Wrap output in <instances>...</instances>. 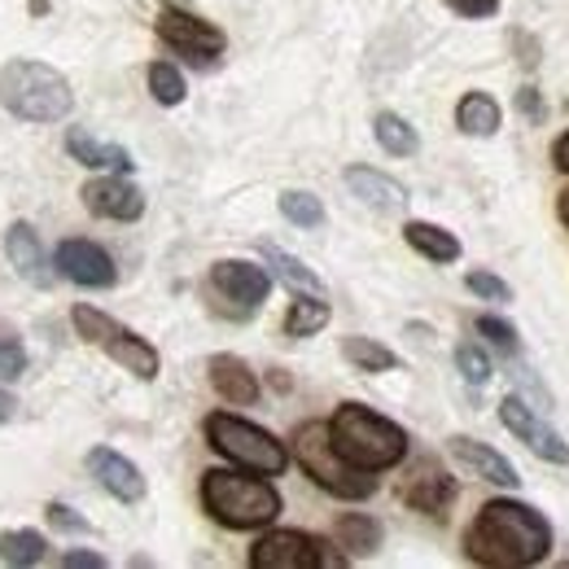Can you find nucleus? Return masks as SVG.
<instances>
[{
  "label": "nucleus",
  "mask_w": 569,
  "mask_h": 569,
  "mask_svg": "<svg viewBox=\"0 0 569 569\" xmlns=\"http://www.w3.org/2000/svg\"><path fill=\"white\" fill-rule=\"evenodd\" d=\"M465 552H469L473 566H491V569L539 566L552 552V526L530 503L491 499L473 517V526L465 535Z\"/></svg>",
  "instance_id": "f257e3e1"
},
{
  "label": "nucleus",
  "mask_w": 569,
  "mask_h": 569,
  "mask_svg": "<svg viewBox=\"0 0 569 569\" xmlns=\"http://www.w3.org/2000/svg\"><path fill=\"white\" fill-rule=\"evenodd\" d=\"M329 433H333V447L342 451V460L363 473L395 469L408 456V433L363 403H342L329 421Z\"/></svg>",
  "instance_id": "f03ea898"
},
{
  "label": "nucleus",
  "mask_w": 569,
  "mask_h": 569,
  "mask_svg": "<svg viewBox=\"0 0 569 569\" xmlns=\"http://www.w3.org/2000/svg\"><path fill=\"white\" fill-rule=\"evenodd\" d=\"M0 106L27 123H58L71 114L74 92L62 71H53L44 62L13 58L0 67Z\"/></svg>",
  "instance_id": "7ed1b4c3"
},
{
  "label": "nucleus",
  "mask_w": 569,
  "mask_h": 569,
  "mask_svg": "<svg viewBox=\"0 0 569 569\" xmlns=\"http://www.w3.org/2000/svg\"><path fill=\"white\" fill-rule=\"evenodd\" d=\"M202 503L228 530H259L281 517V496L263 478H246L228 469H211L202 478Z\"/></svg>",
  "instance_id": "20e7f679"
},
{
  "label": "nucleus",
  "mask_w": 569,
  "mask_h": 569,
  "mask_svg": "<svg viewBox=\"0 0 569 569\" xmlns=\"http://www.w3.org/2000/svg\"><path fill=\"white\" fill-rule=\"evenodd\" d=\"M293 456L302 465V473L338 499H368L377 491V478H368L363 469L347 465L342 451L333 447V433L325 421H307V426L293 433Z\"/></svg>",
  "instance_id": "39448f33"
},
{
  "label": "nucleus",
  "mask_w": 569,
  "mask_h": 569,
  "mask_svg": "<svg viewBox=\"0 0 569 569\" xmlns=\"http://www.w3.org/2000/svg\"><path fill=\"white\" fill-rule=\"evenodd\" d=\"M207 438H211V447L223 460H232V465H241L250 473H263V478H277L289 465V451L268 429L250 426L241 417H228V412L207 417Z\"/></svg>",
  "instance_id": "423d86ee"
},
{
  "label": "nucleus",
  "mask_w": 569,
  "mask_h": 569,
  "mask_svg": "<svg viewBox=\"0 0 569 569\" xmlns=\"http://www.w3.org/2000/svg\"><path fill=\"white\" fill-rule=\"evenodd\" d=\"M71 325L88 347H101L114 363H123L132 377H141V381H153V377H158V351H153L144 338H137L132 329L114 325L106 311L79 302V307L71 311Z\"/></svg>",
  "instance_id": "0eeeda50"
},
{
  "label": "nucleus",
  "mask_w": 569,
  "mask_h": 569,
  "mask_svg": "<svg viewBox=\"0 0 569 569\" xmlns=\"http://www.w3.org/2000/svg\"><path fill=\"white\" fill-rule=\"evenodd\" d=\"M158 36H162L180 58H189V62H198V67L214 62V58L223 53V44H228L219 27L193 18V13H180V9H162V13H158Z\"/></svg>",
  "instance_id": "6e6552de"
},
{
  "label": "nucleus",
  "mask_w": 569,
  "mask_h": 569,
  "mask_svg": "<svg viewBox=\"0 0 569 569\" xmlns=\"http://www.w3.org/2000/svg\"><path fill=\"white\" fill-rule=\"evenodd\" d=\"M499 421L517 433V442H526L539 460H552V465H569V442L557 433V429H548L539 417H535V408H526V399L521 395H508L503 403H499Z\"/></svg>",
  "instance_id": "1a4fd4ad"
},
{
  "label": "nucleus",
  "mask_w": 569,
  "mask_h": 569,
  "mask_svg": "<svg viewBox=\"0 0 569 569\" xmlns=\"http://www.w3.org/2000/svg\"><path fill=\"white\" fill-rule=\"evenodd\" d=\"M250 566L254 569H320L325 552L311 535L302 530H272L250 548Z\"/></svg>",
  "instance_id": "9d476101"
},
{
  "label": "nucleus",
  "mask_w": 569,
  "mask_h": 569,
  "mask_svg": "<svg viewBox=\"0 0 569 569\" xmlns=\"http://www.w3.org/2000/svg\"><path fill=\"white\" fill-rule=\"evenodd\" d=\"M53 268L67 277V281L83 284V289H110L114 284V259L97 246V241H83V237H71L58 246L53 254Z\"/></svg>",
  "instance_id": "9b49d317"
},
{
  "label": "nucleus",
  "mask_w": 569,
  "mask_h": 569,
  "mask_svg": "<svg viewBox=\"0 0 569 569\" xmlns=\"http://www.w3.org/2000/svg\"><path fill=\"white\" fill-rule=\"evenodd\" d=\"M211 284H214V293H223L228 302H237V316H250V311L268 298L272 277H268L263 268H254V263L223 259V263H214L211 268Z\"/></svg>",
  "instance_id": "f8f14e48"
},
{
  "label": "nucleus",
  "mask_w": 569,
  "mask_h": 569,
  "mask_svg": "<svg viewBox=\"0 0 569 569\" xmlns=\"http://www.w3.org/2000/svg\"><path fill=\"white\" fill-rule=\"evenodd\" d=\"M83 207L101 219H119V223H132L144 214V193L137 184L119 180V176H101V180H88L83 184Z\"/></svg>",
  "instance_id": "ddd939ff"
},
{
  "label": "nucleus",
  "mask_w": 569,
  "mask_h": 569,
  "mask_svg": "<svg viewBox=\"0 0 569 569\" xmlns=\"http://www.w3.org/2000/svg\"><path fill=\"white\" fill-rule=\"evenodd\" d=\"M88 473L110 491L114 499H123V503H137L144 499V478L141 469L128 460V456H119L114 447H92L88 451Z\"/></svg>",
  "instance_id": "4468645a"
},
{
  "label": "nucleus",
  "mask_w": 569,
  "mask_h": 569,
  "mask_svg": "<svg viewBox=\"0 0 569 569\" xmlns=\"http://www.w3.org/2000/svg\"><path fill=\"white\" fill-rule=\"evenodd\" d=\"M4 254H9V263H13V272L22 277L27 284H36V289H49V259H44V250H40V237H36V228L31 223H9V232H4Z\"/></svg>",
  "instance_id": "2eb2a0df"
},
{
  "label": "nucleus",
  "mask_w": 569,
  "mask_h": 569,
  "mask_svg": "<svg viewBox=\"0 0 569 569\" xmlns=\"http://www.w3.org/2000/svg\"><path fill=\"white\" fill-rule=\"evenodd\" d=\"M403 499L417 508V512H429V517H442L456 499V482L433 465V460H421L412 473H408V487H403Z\"/></svg>",
  "instance_id": "dca6fc26"
},
{
  "label": "nucleus",
  "mask_w": 569,
  "mask_h": 569,
  "mask_svg": "<svg viewBox=\"0 0 569 569\" xmlns=\"http://www.w3.org/2000/svg\"><path fill=\"white\" fill-rule=\"evenodd\" d=\"M447 451H451L469 473H478L482 482H496V487H517V482H521V478H517V469H512L499 451H491L487 442H478V438L456 433V438L447 442Z\"/></svg>",
  "instance_id": "f3484780"
},
{
  "label": "nucleus",
  "mask_w": 569,
  "mask_h": 569,
  "mask_svg": "<svg viewBox=\"0 0 569 569\" xmlns=\"http://www.w3.org/2000/svg\"><path fill=\"white\" fill-rule=\"evenodd\" d=\"M347 189L356 193L363 207H372V211H399L408 202V189L399 180L372 171V167H351L347 171Z\"/></svg>",
  "instance_id": "a211bd4d"
},
{
  "label": "nucleus",
  "mask_w": 569,
  "mask_h": 569,
  "mask_svg": "<svg viewBox=\"0 0 569 569\" xmlns=\"http://www.w3.org/2000/svg\"><path fill=\"white\" fill-rule=\"evenodd\" d=\"M67 149H71L74 162L97 167V171H132V167H137V162H132V153H128L123 144L97 141V137H88L83 128H71V132H67Z\"/></svg>",
  "instance_id": "6ab92c4d"
},
{
  "label": "nucleus",
  "mask_w": 569,
  "mask_h": 569,
  "mask_svg": "<svg viewBox=\"0 0 569 569\" xmlns=\"http://www.w3.org/2000/svg\"><path fill=\"white\" fill-rule=\"evenodd\" d=\"M211 386L228 399V403H237V408H246V403L259 399V381H254V372H250L237 356L211 359Z\"/></svg>",
  "instance_id": "aec40b11"
},
{
  "label": "nucleus",
  "mask_w": 569,
  "mask_h": 569,
  "mask_svg": "<svg viewBox=\"0 0 569 569\" xmlns=\"http://www.w3.org/2000/svg\"><path fill=\"white\" fill-rule=\"evenodd\" d=\"M403 237H408V246H412L417 254H426L429 263H456V259H460V241H456L447 228H438V223L412 219V223L403 228Z\"/></svg>",
  "instance_id": "412c9836"
},
{
  "label": "nucleus",
  "mask_w": 569,
  "mask_h": 569,
  "mask_svg": "<svg viewBox=\"0 0 569 569\" xmlns=\"http://www.w3.org/2000/svg\"><path fill=\"white\" fill-rule=\"evenodd\" d=\"M456 128H460L465 137H496L499 132L496 97H487V92H469V97H460V106H456Z\"/></svg>",
  "instance_id": "4be33fe9"
},
{
  "label": "nucleus",
  "mask_w": 569,
  "mask_h": 569,
  "mask_svg": "<svg viewBox=\"0 0 569 569\" xmlns=\"http://www.w3.org/2000/svg\"><path fill=\"white\" fill-rule=\"evenodd\" d=\"M333 539H338V548H347L351 557H372V552L381 548V526H377L372 517H363V512H347V517L333 526Z\"/></svg>",
  "instance_id": "5701e85b"
},
{
  "label": "nucleus",
  "mask_w": 569,
  "mask_h": 569,
  "mask_svg": "<svg viewBox=\"0 0 569 569\" xmlns=\"http://www.w3.org/2000/svg\"><path fill=\"white\" fill-rule=\"evenodd\" d=\"M325 325H329V302L320 293H298L293 307H289V316H284V333L289 338H311Z\"/></svg>",
  "instance_id": "b1692460"
},
{
  "label": "nucleus",
  "mask_w": 569,
  "mask_h": 569,
  "mask_svg": "<svg viewBox=\"0 0 569 569\" xmlns=\"http://www.w3.org/2000/svg\"><path fill=\"white\" fill-rule=\"evenodd\" d=\"M259 250H263V259L272 263V272H277V277H281V281L289 284V289H298V293H320V289H325V281H320V277H316V272H311L307 263H298L293 254H284L281 246L263 241Z\"/></svg>",
  "instance_id": "393cba45"
},
{
  "label": "nucleus",
  "mask_w": 569,
  "mask_h": 569,
  "mask_svg": "<svg viewBox=\"0 0 569 569\" xmlns=\"http://www.w3.org/2000/svg\"><path fill=\"white\" fill-rule=\"evenodd\" d=\"M49 552L40 530H4L0 535V561L4 566H40Z\"/></svg>",
  "instance_id": "a878e982"
},
{
  "label": "nucleus",
  "mask_w": 569,
  "mask_h": 569,
  "mask_svg": "<svg viewBox=\"0 0 569 569\" xmlns=\"http://www.w3.org/2000/svg\"><path fill=\"white\" fill-rule=\"evenodd\" d=\"M372 132H377V144L386 149V153H395V158H408V153H417L421 141H417V132H412V123L408 119H399V114H377L372 119Z\"/></svg>",
  "instance_id": "bb28decb"
},
{
  "label": "nucleus",
  "mask_w": 569,
  "mask_h": 569,
  "mask_svg": "<svg viewBox=\"0 0 569 569\" xmlns=\"http://www.w3.org/2000/svg\"><path fill=\"white\" fill-rule=\"evenodd\" d=\"M342 356L356 363L359 372H390L395 363H399V356L390 351V347H381V342H372V338H347L342 342Z\"/></svg>",
  "instance_id": "cd10ccee"
},
{
  "label": "nucleus",
  "mask_w": 569,
  "mask_h": 569,
  "mask_svg": "<svg viewBox=\"0 0 569 569\" xmlns=\"http://www.w3.org/2000/svg\"><path fill=\"white\" fill-rule=\"evenodd\" d=\"M281 214L298 228H320L325 223V207L316 193H302V189H289L281 193Z\"/></svg>",
  "instance_id": "c85d7f7f"
},
{
  "label": "nucleus",
  "mask_w": 569,
  "mask_h": 569,
  "mask_svg": "<svg viewBox=\"0 0 569 569\" xmlns=\"http://www.w3.org/2000/svg\"><path fill=\"white\" fill-rule=\"evenodd\" d=\"M149 92H153L158 106H180L184 101V74L171 62H153L149 67Z\"/></svg>",
  "instance_id": "c756f323"
},
{
  "label": "nucleus",
  "mask_w": 569,
  "mask_h": 569,
  "mask_svg": "<svg viewBox=\"0 0 569 569\" xmlns=\"http://www.w3.org/2000/svg\"><path fill=\"white\" fill-rule=\"evenodd\" d=\"M456 368H460V377L469 386H487L491 381V359L482 356V347H473V342L456 347Z\"/></svg>",
  "instance_id": "7c9ffc66"
},
{
  "label": "nucleus",
  "mask_w": 569,
  "mask_h": 569,
  "mask_svg": "<svg viewBox=\"0 0 569 569\" xmlns=\"http://www.w3.org/2000/svg\"><path fill=\"white\" fill-rule=\"evenodd\" d=\"M478 333H482L491 347L508 351V356L517 351V329H512V325H503V320H496V316H482V320H478Z\"/></svg>",
  "instance_id": "2f4dec72"
},
{
  "label": "nucleus",
  "mask_w": 569,
  "mask_h": 569,
  "mask_svg": "<svg viewBox=\"0 0 569 569\" xmlns=\"http://www.w3.org/2000/svg\"><path fill=\"white\" fill-rule=\"evenodd\" d=\"M27 372V351L13 338H0V381H18Z\"/></svg>",
  "instance_id": "473e14b6"
},
{
  "label": "nucleus",
  "mask_w": 569,
  "mask_h": 569,
  "mask_svg": "<svg viewBox=\"0 0 569 569\" xmlns=\"http://www.w3.org/2000/svg\"><path fill=\"white\" fill-rule=\"evenodd\" d=\"M44 517H49V526H58V530H67V535H92V526H88L74 508H67V503H49Z\"/></svg>",
  "instance_id": "72a5a7b5"
},
{
  "label": "nucleus",
  "mask_w": 569,
  "mask_h": 569,
  "mask_svg": "<svg viewBox=\"0 0 569 569\" xmlns=\"http://www.w3.org/2000/svg\"><path fill=\"white\" fill-rule=\"evenodd\" d=\"M465 284H469V293H478V298H491V302H508V284L499 281V277H491V272H469L465 277Z\"/></svg>",
  "instance_id": "f704fd0d"
},
{
  "label": "nucleus",
  "mask_w": 569,
  "mask_h": 569,
  "mask_svg": "<svg viewBox=\"0 0 569 569\" xmlns=\"http://www.w3.org/2000/svg\"><path fill=\"white\" fill-rule=\"evenodd\" d=\"M447 9H456L460 18H491L499 9V0H442Z\"/></svg>",
  "instance_id": "c9c22d12"
},
{
  "label": "nucleus",
  "mask_w": 569,
  "mask_h": 569,
  "mask_svg": "<svg viewBox=\"0 0 569 569\" xmlns=\"http://www.w3.org/2000/svg\"><path fill=\"white\" fill-rule=\"evenodd\" d=\"M62 566L67 569H101L106 566V557H101V552H67Z\"/></svg>",
  "instance_id": "e433bc0d"
},
{
  "label": "nucleus",
  "mask_w": 569,
  "mask_h": 569,
  "mask_svg": "<svg viewBox=\"0 0 569 569\" xmlns=\"http://www.w3.org/2000/svg\"><path fill=\"white\" fill-rule=\"evenodd\" d=\"M517 101H521V110H526L530 119H543V106H539V92H535V88H521Z\"/></svg>",
  "instance_id": "4c0bfd02"
},
{
  "label": "nucleus",
  "mask_w": 569,
  "mask_h": 569,
  "mask_svg": "<svg viewBox=\"0 0 569 569\" xmlns=\"http://www.w3.org/2000/svg\"><path fill=\"white\" fill-rule=\"evenodd\" d=\"M13 412H18L13 395H4V390H0V421H13Z\"/></svg>",
  "instance_id": "58836bf2"
},
{
  "label": "nucleus",
  "mask_w": 569,
  "mask_h": 569,
  "mask_svg": "<svg viewBox=\"0 0 569 569\" xmlns=\"http://www.w3.org/2000/svg\"><path fill=\"white\" fill-rule=\"evenodd\" d=\"M557 167H561V171H569V132L557 141Z\"/></svg>",
  "instance_id": "ea45409f"
},
{
  "label": "nucleus",
  "mask_w": 569,
  "mask_h": 569,
  "mask_svg": "<svg viewBox=\"0 0 569 569\" xmlns=\"http://www.w3.org/2000/svg\"><path fill=\"white\" fill-rule=\"evenodd\" d=\"M561 219H566V223H569V189H566V193H561Z\"/></svg>",
  "instance_id": "a19ab883"
}]
</instances>
